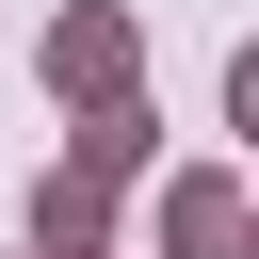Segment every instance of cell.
<instances>
[{"label": "cell", "instance_id": "obj_1", "mask_svg": "<svg viewBox=\"0 0 259 259\" xmlns=\"http://www.w3.org/2000/svg\"><path fill=\"white\" fill-rule=\"evenodd\" d=\"M32 65H49V97H65V113H97V97H130V81H146V32H130L113 0H65Z\"/></svg>", "mask_w": 259, "mask_h": 259}, {"label": "cell", "instance_id": "obj_2", "mask_svg": "<svg viewBox=\"0 0 259 259\" xmlns=\"http://www.w3.org/2000/svg\"><path fill=\"white\" fill-rule=\"evenodd\" d=\"M227 243H243V178L227 162H178L162 178V259H227Z\"/></svg>", "mask_w": 259, "mask_h": 259}, {"label": "cell", "instance_id": "obj_3", "mask_svg": "<svg viewBox=\"0 0 259 259\" xmlns=\"http://www.w3.org/2000/svg\"><path fill=\"white\" fill-rule=\"evenodd\" d=\"M97 243H113V178L49 162V178H32V259H97Z\"/></svg>", "mask_w": 259, "mask_h": 259}, {"label": "cell", "instance_id": "obj_4", "mask_svg": "<svg viewBox=\"0 0 259 259\" xmlns=\"http://www.w3.org/2000/svg\"><path fill=\"white\" fill-rule=\"evenodd\" d=\"M146 130H162V113H146V81H130V97H97V113H81V146H65V162H81V178H130V162H146Z\"/></svg>", "mask_w": 259, "mask_h": 259}, {"label": "cell", "instance_id": "obj_5", "mask_svg": "<svg viewBox=\"0 0 259 259\" xmlns=\"http://www.w3.org/2000/svg\"><path fill=\"white\" fill-rule=\"evenodd\" d=\"M227 130H243V146H259V32H243V49H227Z\"/></svg>", "mask_w": 259, "mask_h": 259}, {"label": "cell", "instance_id": "obj_6", "mask_svg": "<svg viewBox=\"0 0 259 259\" xmlns=\"http://www.w3.org/2000/svg\"><path fill=\"white\" fill-rule=\"evenodd\" d=\"M227 259H259V210H243V243H227Z\"/></svg>", "mask_w": 259, "mask_h": 259}]
</instances>
